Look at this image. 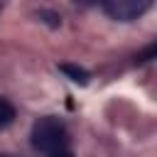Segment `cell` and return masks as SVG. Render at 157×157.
<instances>
[{
  "label": "cell",
  "instance_id": "obj_4",
  "mask_svg": "<svg viewBox=\"0 0 157 157\" xmlns=\"http://www.w3.org/2000/svg\"><path fill=\"white\" fill-rule=\"evenodd\" d=\"M15 120V105L7 98H0V130H5Z\"/></svg>",
  "mask_w": 157,
  "mask_h": 157
},
{
  "label": "cell",
  "instance_id": "obj_3",
  "mask_svg": "<svg viewBox=\"0 0 157 157\" xmlns=\"http://www.w3.org/2000/svg\"><path fill=\"white\" fill-rule=\"evenodd\" d=\"M59 71H64L66 76H71V81H76V83H81V86L88 83V71L81 69V66H74V64H59Z\"/></svg>",
  "mask_w": 157,
  "mask_h": 157
},
{
  "label": "cell",
  "instance_id": "obj_1",
  "mask_svg": "<svg viewBox=\"0 0 157 157\" xmlns=\"http://www.w3.org/2000/svg\"><path fill=\"white\" fill-rule=\"evenodd\" d=\"M29 137H32V147L49 157L66 152V145H69V130H66L64 120H59L54 115H44L39 120H34Z\"/></svg>",
  "mask_w": 157,
  "mask_h": 157
},
{
  "label": "cell",
  "instance_id": "obj_5",
  "mask_svg": "<svg viewBox=\"0 0 157 157\" xmlns=\"http://www.w3.org/2000/svg\"><path fill=\"white\" fill-rule=\"evenodd\" d=\"M152 59H157V42H152L150 47H145V49L135 56V64H145V61H152Z\"/></svg>",
  "mask_w": 157,
  "mask_h": 157
},
{
  "label": "cell",
  "instance_id": "obj_2",
  "mask_svg": "<svg viewBox=\"0 0 157 157\" xmlns=\"http://www.w3.org/2000/svg\"><path fill=\"white\" fill-rule=\"evenodd\" d=\"M150 7H152L150 0H108V2H101V10L105 15H110L113 20H118V22L137 20Z\"/></svg>",
  "mask_w": 157,
  "mask_h": 157
},
{
  "label": "cell",
  "instance_id": "obj_6",
  "mask_svg": "<svg viewBox=\"0 0 157 157\" xmlns=\"http://www.w3.org/2000/svg\"><path fill=\"white\" fill-rule=\"evenodd\" d=\"M54 157H74L71 152H61V155H54Z\"/></svg>",
  "mask_w": 157,
  "mask_h": 157
},
{
  "label": "cell",
  "instance_id": "obj_7",
  "mask_svg": "<svg viewBox=\"0 0 157 157\" xmlns=\"http://www.w3.org/2000/svg\"><path fill=\"white\" fill-rule=\"evenodd\" d=\"M0 157H12V155H0Z\"/></svg>",
  "mask_w": 157,
  "mask_h": 157
}]
</instances>
